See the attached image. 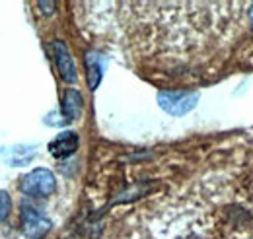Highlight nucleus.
Returning a JSON list of instances; mask_svg holds the SVG:
<instances>
[{"mask_svg":"<svg viewBox=\"0 0 253 239\" xmlns=\"http://www.w3.org/2000/svg\"><path fill=\"white\" fill-rule=\"evenodd\" d=\"M82 113V95L78 90H66L63 95V119L64 122H72Z\"/></svg>","mask_w":253,"mask_h":239,"instance_id":"nucleus-7","label":"nucleus"},{"mask_svg":"<svg viewBox=\"0 0 253 239\" xmlns=\"http://www.w3.org/2000/svg\"><path fill=\"white\" fill-rule=\"evenodd\" d=\"M10 206H12V202H10V195H8L6 191H0V224L8 218Z\"/></svg>","mask_w":253,"mask_h":239,"instance_id":"nucleus-9","label":"nucleus"},{"mask_svg":"<svg viewBox=\"0 0 253 239\" xmlns=\"http://www.w3.org/2000/svg\"><path fill=\"white\" fill-rule=\"evenodd\" d=\"M53 53H55V62H57L61 78L68 84H74L78 80V72H76V64H74V59H72L66 43L61 39L53 41Z\"/></svg>","mask_w":253,"mask_h":239,"instance_id":"nucleus-4","label":"nucleus"},{"mask_svg":"<svg viewBox=\"0 0 253 239\" xmlns=\"http://www.w3.org/2000/svg\"><path fill=\"white\" fill-rule=\"evenodd\" d=\"M250 18H252V26H253V6H252V12H250Z\"/></svg>","mask_w":253,"mask_h":239,"instance_id":"nucleus-11","label":"nucleus"},{"mask_svg":"<svg viewBox=\"0 0 253 239\" xmlns=\"http://www.w3.org/2000/svg\"><path fill=\"white\" fill-rule=\"evenodd\" d=\"M158 103L166 113H169L173 117H181L195 109V105L199 103V93L197 91L164 90L158 93Z\"/></svg>","mask_w":253,"mask_h":239,"instance_id":"nucleus-2","label":"nucleus"},{"mask_svg":"<svg viewBox=\"0 0 253 239\" xmlns=\"http://www.w3.org/2000/svg\"><path fill=\"white\" fill-rule=\"evenodd\" d=\"M86 70H88V86H90V90H95L103 76V68H101L97 53H92V51L86 53Z\"/></svg>","mask_w":253,"mask_h":239,"instance_id":"nucleus-8","label":"nucleus"},{"mask_svg":"<svg viewBox=\"0 0 253 239\" xmlns=\"http://www.w3.org/2000/svg\"><path fill=\"white\" fill-rule=\"evenodd\" d=\"M22 228H24V236L28 239H43L53 228V222L41 212H37L33 206L24 204L22 206Z\"/></svg>","mask_w":253,"mask_h":239,"instance_id":"nucleus-3","label":"nucleus"},{"mask_svg":"<svg viewBox=\"0 0 253 239\" xmlns=\"http://www.w3.org/2000/svg\"><path fill=\"white\" fill-rule=\"evenodd\" d=\"M20 191L33 199H47L57 191V179L49 169L37 167L20 179Z\"/></svg>","mask_w":253,"mask_h":239,"instance_id":"nucleus-1","label":"nucleus"},{"mask_svg":"<svg viewBox=\"0 0 253 239\" xmlns=\"http://www.w3.org/2000/svg\"><path fill=\"white\" fill-rule=\"evenodd\" d=\"M37 146L33 144H16L12 148L6 150L4 154V159L12 165V167H22V165H28L33 158L37 156Z\"/></svg>","mask_w":253,"mask_h":239,"instance_id":"nucleus-6","label":"nucleus"},{"mask_svg":"<svg viewBox=\"0 0 253 239\" xmlns=\"http://www.w3.org/2000/svg\"><path fill=\"white\" fill-rule=\"evenodd\" d=\"M78 144H80L78 134L72 130H66V132H61L53 142H49V152L53 158L63 159V158H70L78 150Z\"/></svg>","mask_w":253,"mask_h":239,"instance_id":"nucleus-5","label":"nucleus"},{"mask_svg":"<svg viewBox=\"0 0 253 239\" xmlns=\"http://www.w3.org/2000/svg\"><path fill=\"white\" fill-rule=\"evenodd\" d=\"M37 8L43 10V16H53L57 4H55V2H45V0H41V2H37Z\"/></svg>","mask_w":253,"mask_h":239,"instance_id":"nucleus-10","label":"nucleus"}]
</instances>
